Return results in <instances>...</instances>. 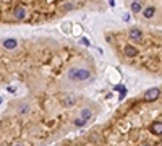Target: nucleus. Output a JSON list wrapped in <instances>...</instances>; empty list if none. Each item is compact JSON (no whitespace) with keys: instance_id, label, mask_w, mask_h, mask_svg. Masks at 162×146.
Segmentation results:
<instances>
[{"instance_id":"6","label":"nucleus","mask_w":162,"mask_h":146,"mask_svg":"<svg viewBox=\"0 0 162 146\" xmlns=\"http://www.w3.org/2000/svg\"><path fill=\"white\" fill-rule=\"evenodd\" d=\"M75 102H76V97H75L73 94H68V96H65V99H63V106H65V107H73Z\"/></svg>"},{"instance_id":"4","label":"nucleus","mask_w":162,"mask_h":146,"mask_svg":"<svg viewBox=\"0 0 162 146\" xmlns=\"http://www.w3.org/2000/svg\"><path fill=\"white\" fill-rule=\"evenodd\" d=\"M13 18L15 19H18V21H21V19H25L26 18V8L25 7H15V10H13Z\"/></svg>"},{"instance_id":"17","label":"nucleus","mask_w":162,"mask_h":146,"mask_svg":"<svg viewBox=\"0 0 162 146\" xmlns=\"http://www.w3.org/2000/svg\"><path fill=\"white\" fill-rule=\"evenodd\" d=\"M133 2H138V0H133Z\"/></svg>"},{"instance_id":"5","label":"nucleus","mask_w":162,"mask_h":146,"mask_svg":"<svg viewBox=\"0 0 162 146\" xmlns=\"http://www.w3.org/2000/svg\"><path fill=\"white\" fill-rule=\"evenodd\" d=\"M2 46L5 47L7 50H13V49H16L18 41H16V39H13V37H8V39H5V41L2 42Z\"/></svg>"},{"instance_id":"7","label":"nucleus","mask_w":162,"mask_h":146,"mask_svg":"<svg viewBox=\"0 0 162 146\" xmlns=\"http://www.w3.org/2000/svg\"><path fill=\"white\" fill-rule=\"evenodd\" d=\"M125 55H128V57H136L138 55V49L133 46H125Z\"/></svg>"},{"instance_id":"14","label":"nucleus","mask_w":162,"mask_h":146,"mask_svg":"<svg viewBox=\"0 0 162 146\" xmlns=\"http://www.w3.org/2000/svg\"><path fill=\"white\" fill-rule=\"evenodd\" d=\"M72 8H73L72 3H66V5H65V10H72Z\"/></svg>"},{"instance_id":"3","label":"nucleus","mask_w":162,"mask_h":146,"mask_svg":"<svg viewBox=\"0 0 162 146\" xmlns=\"http://www.w3.org/2000/svg\"><path fill=\"white\" fill-rule=\"evenodd\" d=\"M128 36H130L131 41L141 42V41H143V31L138 29V28H131V29H130V33H128Z\"/></svg>"},{"instance_id":"8","label":"nucleus","mask_w":162,"mask_h":146,"mask_svg":"<svg viewBox=\"0 0 162 146\" xmlns=\"http://www.w3.org/2000/svg\"><path fill=\"white\" fill-rule=\"evenodd\" d=\"M80 117H83L84 120H91V117H93V110H91V109H88V107L81 109V112H80Z\"/></svg>"},{"instance_id":"10","label":"nucleus","mask_w":162,"mask_h":146,"mask_svg":"<svg viewBox=\"0 0 162 146\" xmlns=\"http://www.w3.org/2000/svg\"><path fill=\"white\" fill-rule=\"evenodd\" d=\"M154 11H156V10H154V7H148V8L143 10V15H144L146 18H152L154 16Z\"/></svg>"},{"instance_id":"11","label":"nucleus","mask_w":162,"mask_h":146,"mask_svg":"<svg viewBox=\"0 0 162 146\" xmlns=\"http://www.w3.org/2000/svg\"><path fill=\"white\" fill-rule=\"evenodd\" d=\"M86 124H88V120H84L83 117H78V119H75V127H78V128L84 127Z\"/></svg>"},{"instance_id":"16","label":"nucleus","mask_w":162,"mask_h":146,"mask_svg":"<svg viewBox=\"0 0 162 146\" xmlns=\"http://www.w3.org/2000/svg\"><path fill=\"white\" fill-rule=\"evenodd\" d=\"M141 146H151V145H141Z\"/></svg>"},{"instance_id":"1","label":"nucleus","mask_w":162,"mask_h":146,"mask_svg":"<svg viewBox=\"0 0 162 146\" xmlns=\"http://www.w3.org/2000/svg\"><path fill=\"white\" fill-rule=\"evenodd\" d=\"M91 76H93L91 72L88 68H84V67H73V68H70L68 73H66V78H68L70 81H76V83L88 81Z\"/></svg>"},{"instance_id":"13","label":"nucleus","mask_w":162,"mask_h":146,"mask_svg":"<svg viewBox=\"0 0 162 146\" xmlns=\"http://www.w3.org/2000/svg\"><path fill=\"white\" fill-rule=\"evenodd\" d=\"M28 110H29V107H28L26 104H23L21 107H19V114H25V112H28Z\"/></svg>"},{"instance_id":"15","label":"nucleus","mask_w":162,"mask_h":146,"mask_svg":"<svg viewBox=\"0 0 162 146\" xmlns=\"http://www.w3.org/2000/svg\"><path fill=\"white\" fill-rule=\"evenodd\" d=\"M2 102H3V97H0V104H2Z\"/></svg>"},{"instance_id":"12","label":"nucleus","mask_w":162,"mask_h":146,"mask_svg":"<svg viewBox=\"0 0 162 146\" xmlns=\"http://www.w3.org/2000/svg\"><path fill=\"white\" fill-rule=\"evenodd\" d=\"M141 10H143V7H141L138 2H133V3H131V11H135V13H140Z\"/></svg>"},{"instance_id":"9","label":"nucleus","mask_w":162,"mask_h":146,"mask_svg":"<svg viewBox=\"0 0 162 146\" xmlns=\"http://www.w3.org/2000/svg\"><path fill=\"white\" fill-rule=\"evenodd\" d=\"M151 130H152V133H156V135H162V122H154Z\"/></svg>"},{"instance_id":"18","label":"nucleus","mask_w":162,"mask_h":146,"mask_svg":"<svg viewBox=\"0 0 162 146\" xmlns=\"http://www.w3.org/2000/svg\"><path fill=\"white\" fill-rule=\"evenodd\" d=\"M15 146H19V145H15Z\"/></svg>"},{"instance_id":"2","label":"nucleus","mask_w":162,"mask_h":146,"mask_svg":"<svg viewBox=\"0 0 162 146\" xmlns=\"http://www.w3.org/2000/svg\"><path fill=\"white\" fill-rule=\"evenodd\" d=\"M159 96H161V89L159 88H149L148 91L143 94V99L146 102H151V101H156Z\"/></svg>"}]
</instances>
